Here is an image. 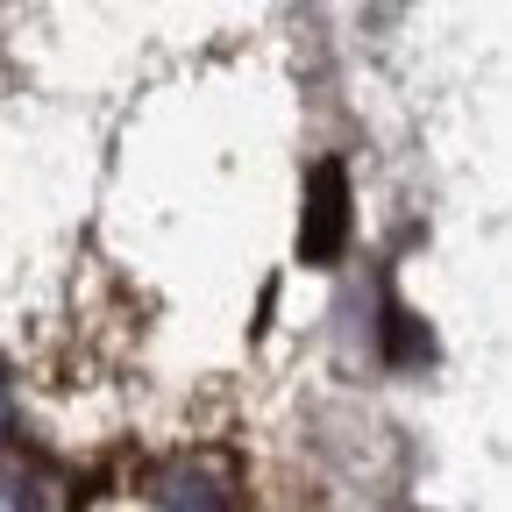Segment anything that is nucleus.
I'll use <instances>...</instances> for the list:
<instances>
[{
    "label": "nucleus",
    "mask_w": 512,
    "mask_h": 512,
    "mask_svg": "<svg viewBox=\"0 0 512 512\" xmlns=\"http://www.w3.org/2000/svg\"><path fill=\"white\" fill-rule=\"evenodd\" d=\"M342 242H349V171H342V164H313V178H306L299 249H306V264H328Z\"/></svg>",
    "instance_id": "1"
}]
</instances>
